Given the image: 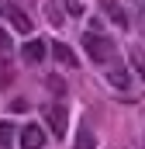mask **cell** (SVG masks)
Here are the masks:
<instances>
[{
	"label": "cell",
	"mask_w": 145,
	"mask_h": 149,
	"mask_svg": "<svg viewBox=\"0 0 145 149\" xmlns=\"http://www.w3.org/2000/svg\"><path fill=\"white\" fill-rule=\"evenodd\" d=\"M14 135H17V128H14L10 121H0V149H10V146H14Z\"/></svg>",
	"instance_id": "cell-10"
},
{
	"label": "cell",
	"mask_w": 145,
	"mask_h": 149,
	"mask_svg": "<svg viewBox=\"0 0 145 149\" xmlns=\"http://www.w3.org/2000/svg\"><path fill=\"white\" fill-rule=\"evenodd\" d=\"M131 63H135V73L142 76V83H145V52H138V49H131Z\"/></svg>",
	"instance_id": "cell-14"
},
{
	"label": "cell",
	"mask_w": 145,
	"mask_h": 149,
	"mask_svg": "<svg viewBox=\"0 0 145 149\" xmlns=\"http://www.w3.org/2000/svg\"><path fill=\"white\" fill-rule=\"evenodd\" d=\"M21 59H24L28 66H38V63L45 59V45L35 42V38H31V42H24V45H21Z\"/></svg>",
	"instance_id": "cell-6"
},
{
	"label": "cell",
	"mask_w": 145,
	"mask_h": 149,
	"mask_svg": "<svg viewBox=\"0 0 145 149\" xmlns=\"http://www.w3.org/2000/svg\"><path fill=\"white\" fill-rule=\"evenodd\" d=\"M45 17H48L52 24H62V17H66V10H62L59 3H52V0H48V3H45Z\"/></svg>",
	"instance_id": "cell-12"
},
{
	"label": "cell",
	"mask_w": 145,
	"mask_h": 149,
	"mask_svg": "<svg viewBox=\"0 0 145 149\" xmlns=\"http://www.w3.org/2000/svg\"><path fill=\"white\" fill-rule=\"evenodd\" d=\"M17 139H21V149H41L45 146V132H41L38 125H24V128L17 132Z\"/></svg>",
	"instance_id": "cell-5"
},
{
	"label": "cell",
	"mask_w": 145,
	"mask_h": 149,
	"mask_svg": "<svg viewBox=\"0 0 145 149\" xmlns=\"http://www.w3.org/2000/svg\"><path fill=\"white\" fill-rule=\"evenodd\" d=\"M72 149H97V142H93V132H90V128H79V135H76Z\"/></svg>",
	"instance_id": "cell-11"
},
{
	"label": "cell",
	"mask_w": 145,
	"mask_h": 149,
	"mask_svg": "<svg viewBox=\"0 0 145 149\" xmlns=\"http://www.w3.org/2000/svg\"><path fill=\"white\" fill-rule=\"evenodd\" d=\"M104 83L124 94V90H131V73H128V70L114 59V63H107V66H104Z\"/></svg>",
	"instance_id": "cell-2"
},
{
	"label": "cell",
	"mask_w": 145,
	"mask_h": 149,
	"mask_svg": "<svg viewBox=\"0 0 145 149\" xmlns=\"http://www.w3.org/2000/svg\"><path fill=\"white\" fill-rule=\"evenodd\" d=\"M7 14H10V24H14L17 31H31V17H28L21 7H7Z\"/></svg>",
	"instance_id": "cell-8"
},
{
	"label": "cell",
	"mask_w": 145,
	"mask_h": 149,
	"mask_svg": "<svg viewBox=\"0 0 145 149\" xmlns=\"http://www.w3.org/2000/svg\"><path fill=\"white\" fill-rule=\"evenodd\" d=\"M52 56H55L62 66H79V59L72 56V49H69V45H62V42H52Z\"/></svg>",
	"instance_id": "cell-7"
},
{
	"label": "cell",
	"mask_w": 145,
	"mask_h": 149,
	"mask_svg": "<svg viewBox=\"0 0 145 149\" xmlns=\"http://www.w3.org/2000/svg\"><path fill=\"white\" fill-rule=\"evenodd\" d=\"M0 52H3V56L10 52V38H7V31H0Z\"/></svg>",
	"instance_id": "cell-16"
},
{
	"label": "cell",
	"mask_w": 145,
	"mask_h": 149,
	"mask_svg": "<svg viewBox=\"0 0 145 149\" xmlns=\"http://www.w3.org/2000/svg\"><path fill=\"white\" fill-rule=\"evenodd\" d=\"M66 14L79 17V14H83V3H79V0H66Z\"/></svg>",
	"instance_id": "cell-15"
},
{
	"label": "cell",
	"mask_w": 145,
	"mask_h": 149,
	"mask_svg": "<svg viewBox=\"0 0 145 149\" xmlns=\"http://www.w3.org/2000/svg\"><path fill=\"white\" fill-rule=\"evenodd\" d=\"M45 125L52 128V135H55V139H62V135H66V125H69L66 108H62V104H48V108H45Z\"/></svg>",
	"instance_id": "cell-4"
},
{
	"label": "cell",
	"mask_w": 145,
	"mask_h": 149,
	"mask_svg": "<svg viewBox=\"0 0 145 149\" xmlns=\"http://www.w3.org/2000/svg\"><path fill=\"white\" fill-rule=\"evenodd\" d=\"M124 7L135 10V24L142 28V35H145V0H124Z\"/></svg>",
	"instance_id": "cell-9"
},
{
	"label": "cell",
	"mask_w": 145,
	"mask_h": 149,
	"mask_svg": "<svg viewBox=\"0 0 145 149\" xmlns=\"http://www.w3.org/2000/svg\"><path fill=\"white\" fill-rule=\"evenodd\" d=\"M100 10H104V17H107L117 31H124V28L131 24V17H128V10H124V0H100Z\"/></svg>",
	"instance_id": "cell-3"
},
{
	"label": "cell",
	"mask_w": 145,
	"mask_h": 149,
	"mask_svg": "<svg viewBox=\"0 0 145 149\" xmlns=\"http://www.w3.org/2000/svg\"><path fill=\"white\" fill-rule=\"evenodd\" d=\"M83 49H86V56L97 63V66H107L117 59V49H114V42H110L100 28H90L86 35H83Z\"/></svg>",
	"instance_id": "cell-1"
},
{
	"label": "cell",
	"mask_w": 145,
	"mask_h": 149,
	"mask_svg": "<svg viewBox=\"0 0 145 149\" xmlns=\"http://www.w3.org/2000/svg\"><path fill=\"white\" fill-rule=\"evenodd\" d=\"M45 90L55 94V97H62V94H66V83H62L59 76H45Z\"/></svg>",
	"instance_id": "cell-13"
}]
</instances>
